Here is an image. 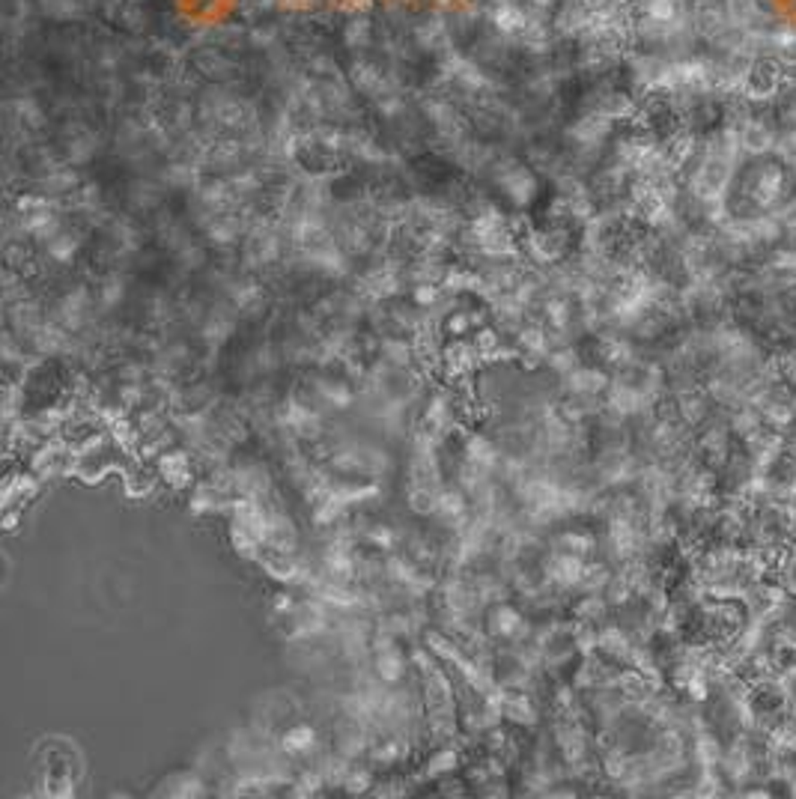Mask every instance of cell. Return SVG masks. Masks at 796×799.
I'll return each instance as SVG.
<instances>
[{
	"mask_svg": "<svg viewBox=\"0 0 796 799\" xmlns=\"http://www.w3.org/2000/svg\"><path fill=\"white\" fill-rule=\"evenodd\" d=\"M313 728H308V725H299V728H290V731L284 734V749L286 752H292V754H299V752H308L310 745H313Z\"/></svg>",
	"mask_w": 796,
	"mask_h": 799,
	"instance_id": "cell-1",
	"label": "cell"
}]
</instances>
